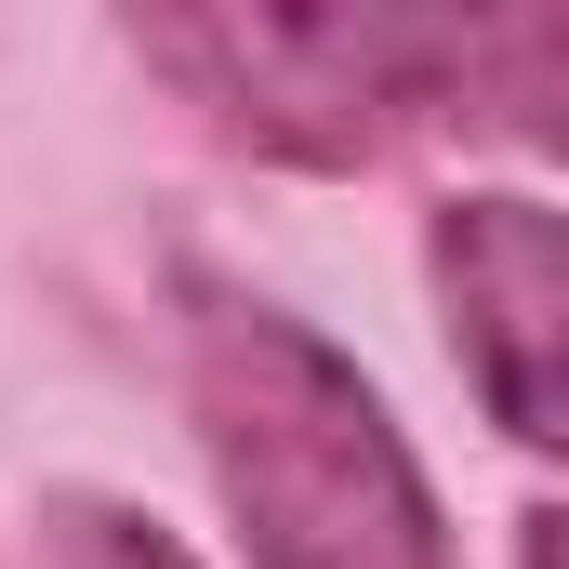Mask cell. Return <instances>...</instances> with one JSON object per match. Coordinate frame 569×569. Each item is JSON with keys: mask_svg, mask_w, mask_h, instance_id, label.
Instances as JSON below:
<instances>
[{"mask_svg": "<svg viewBox=\"0 0 569 569\" xmlns=\"http://www.w3.org/2000/svg\"><path fill=\"white\" fill-rule=\"evenodd\" d=\"M186 398L252 569H463L385 398L252 291H186Z\"/></svg>", "mask_w": 569, "mask_h": 569, "instance_id": "obj_1", "label": "cell"}, {"mask_svg": "<svg viewBox=\"0 0 569 569\" xmlns=\"http://www.w3.org/2000/svg\"><path fill=\"white\" fill-rule=\"evenodd\" d=\"M133 53L212 107V133L358 172L398 133H463L477 80V13L463 0H199V13H133Z\"/></svg>", "mask_w": 569, "mask_h": 569, "instance_id": "obj_2", "label": "cell"}, {"mask_svg": "<svg viewBox=\"0 0 569 569\" xmlns=\"http://www.w3.org/2000/svg\"><path fill=\"white\" fill-rule=\"evenodd\" d=\"M425 252H437V305H450V345H463L490 425L569 463V212L477 186V199H437Z\"/></svg>", "mask_w": 569, "mask_h": 569, "instance_id": "obj_3", "label": "cell"}, {"mask_svg": "<svg viewBox=\"0 0 569 569\" xmlns=\"http://www.w3.org/2000/svg\"><path fill=\"white\" fill-rule=\"evenodd\" d=\"M463 133H517V146H543V159H569V0H530V13H477Z\"/></svg>", "mask_w": 569, "mask_h": 569, "instance_id": "obj_4", "label": "cell"}, {"mask_svg": "<svg viewBox=\"0 0 569 569\" xmlns=\"http://www.w3.org/2000/svg\"><path fill=\"white\" fill-rule=\"evenodd\" d=\"M40 569H199L159 517L107 503V490H53L40 503Z\"/></svg>", "mask_w": 569, "mask_h": 569, "instance_id": "obj_5", "label": "cell"}, {"mask_svg": "<svg viewBox=\"0 0 569 569\" xmlns=\"http://www.w3.org/2000/svg\"><path fill=\"white\" fill-rule=\"evenodd\" d=\"M517 569H569V503H543V517H517Z\"/></svg>", "mask_w": 569, "mask_h": 569, "instance_id": "obj_6", "label": "cell"}]
</instances>
